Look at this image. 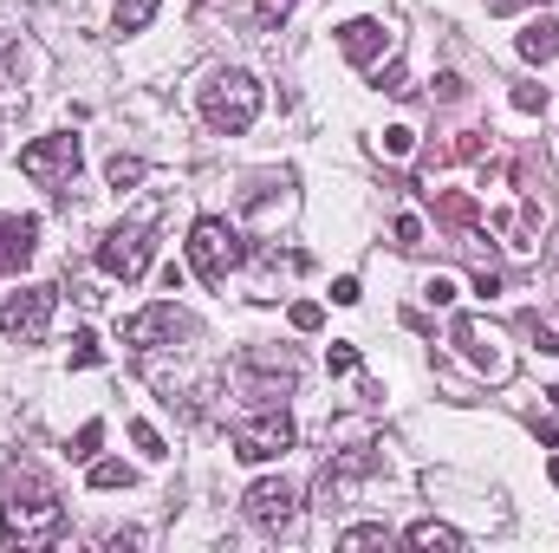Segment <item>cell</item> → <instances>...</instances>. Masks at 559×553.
<instances>
[{"mask_svg": "<svg viewBox=\"0 0 559 553\" xmlns=\"http://www.w3.org/2000/svg\"><path fill=\"white\" fill-rule=\"evenodd\" d=\"M0 521H7V541H20V548H52L66 534V508H59L52 482L20 462L0 475Z\"/></svg>", "mask_w": 559, "mask_h": 553, "instance_id": "1", "label": "cell"}, {"mask_svg": "<svg viewBox=\"0 0 559 553\" xmlns=\"http://www.w3.org/2000/svg\"><path fill=\"white\" fill-rule=\"evenodd\" d=\"M254 118H261V79H254V72H215V79L202 85V125H209V131L235 138V131H248Z\"/></svg>", "mask_w": 559, "mask_h": 553, "instance_id": "2", "label": "cell"}, {"mask_svg": "<svg viewBox=\"0 0 559 553\" xmlns=\"http://www.w3.org/2000/svg\"><path fill=\"white\" fill-rule=\"evenodd\" d=\"M189 261H195V274L209 280V286H228V274L248 261V242H241V228H228L222 215H202V222L189 228Z\"/></svg>", "mask_w": 559, "mask_h": 553, "instance_id": "3", "label": "cell"}, {"mask_svg": "<svg viewBox=\"0 0 559 553\" xmlns=\"http://www.w3.org/2000/svg\"><path fill=\"white\" fill-rule=\"evenodd\" d=\"M52 306H59V286H20L0 299V332L20 339V345H39L46 326H52Z\"/></svg>", "mask_w": 559, "mask_h": 553, "instance_id": "4", "label": "cell"}, {"mask_svg": "<svg viewBox=\"0 0 559 553\" xmlns=\"http://www.w3.org/2000/svg\"><path fill=\"white\" fill-rule=\"evenodd\" d=\"M150 255H156V242H150V222H118L105 242H98V268L111 280H143V268H150Z\"/></svg>", "mask_w": 559, "mask_h": 553, "instance_id": "5", "label": "cell"}, {"mask_svg": "<svg viewBox=\"0 0 559 553\" xmlns=\"http://www.w3.org/2000/svg\"><path fill=\"white\" fill-rule=\"evenodd\" d=\"M293 449V416L286 411H261V416H241L235 423V456L241 462H274Z\"/></svg>", "mask_w": 559, "mask_h": 553, "instance_id": "6", "label": "cell"}, {"mask_svg": "<svg viewBox=\"0 0 559 553\" xmlns=\"http://www.w3.org/2000/svg\"><path fill=\"white\" fill-rule=\"evenodd\" d=\"M20 169L39 183V189H66L72 176H79V138H39V143H26L20 150Z\"/></svg>", "mask_w": 559, "mask_h": 553, "instance_id": "7", "label": "cell"}, {"mask_svg": "<svg viewBox=\"0 0 559 553\" xmlns=\"http://www.w3.org/2000/svg\"><path fill=\"white\" fill-rule=\"evenodd\" d=\"M241 515H248L261 534H293V521H299V495L267 475V482H254V489L241 495Z\"/></svg>", "mask_w": 559, "mask_h": 553, "instance_id": "8", "label": "cell"}, {"mask_svg": "<svg viewBox=\"0 0 559 553\" xmlns=\"http://www.w3.org/2000/svg\"><path fill=\"white\" fill-rule=\"evenodd\" d=\"M195 326H189V313L182 306H143L138 319L124 326V345H138V352H163V345H176V339H189Z\"/></svg>", "mask_w": 559, "mask_h": 553, "instance_id": "9", "label": "cell"}, {"mask_svg": "<svg viewBox=\"0 0 559 553\" xmlns=\"http://www.w3.org/2000/svg\"><path fill=\"white\" fill-rule=\"evenodd\" d=\"M378 469H384L378 449H345V456H332V462L319 469V495H325V508H338V502L352 495V482H365V475H378Z\"/></svg>", "mask_w": 559, "mask_h": 553, "instance_id": "10", "label": "cell"}, {"mask_svg": "<svg viewBox=\"0 0 559 553\" xmlns=\"http://www.w3.org/2000/svg\"><path fill=\"white\" fill-rule=\"evenodd\" d=\"M449 339L462 345V358H468L475 372L508 378V352H501V332H495V326H481V319H455V332H449Z\"/></svg>", "mask_w": 559, "mask_h": 553, "instance_id": "11", "label": "cell"}, {"mask_svg": "<svg viewBox=\"0 0 559 553\" xmlns=\"http://www.w3.org/2000/svg\"><path fill=\"white\" fill-rule=\"evenodd\" d=\"M384 46H391L384 20H345V26H338V52H345L352 66H371V59H384Z\"/></svg>", "mask_w": 559, "mask_h": 553, "instance_id": "12", "label": "cell"}, {"mask_svg": "<svg viewBox=\"0 0 559 553\" xmlns=\"http://www.w3.org/2000/svg\"><path fill=\"white\" fill-rule=\"evenodd\" d=\"M33 248H39V222L33 215H0V274L26 268Z\"/></svg>", "mask_w": 559, "mask_h": 553, "instance_id": "13", "label": "cell"}, {"mask_svg": "<svg viewBox=\"0 0 559 553\" xmlns=\"http://www.w3.org/2000/svg\"><path fill=\"white\" fill-rule=\"evenodd\" d=\"M521 59H527V66L559 59V20H527V26H521Z\"/></svg>", "mask_w": 559, "mask_h": 553, "instance_id": "14", "label": "cell"}, {"mask_svg": "<svg viewBox=\"0 0 559 553\" xmlns=\"http://www.w3.org/2000/svg\"><path fill=\"white\" fill-rule=\"evenodd\" d=\"M404 541H411V548H423V553H455V548H462V534H455L449 521H417Z\"/></svg>", "mask_w": 559, "mask_h": 553, "instance_id": "15", "label": "cell"}, {"mask_svg": "<svg viewBox=\"0 0 559 553\" xmlns=\"http://www.w3.org/2000/svg\"><path fill=\"white\" fill-rule=\"evenodd\" d=\"M436 215H442L449 228H475V222H481V209H475L468 196H455V189H449V196H436Z\"/></svg>", "mask_w": 559, "mask_h": 553, "instance_id": "16", "label": "cell"}, {"mask_svg": "<svg viewBox=\"0 0 559 553\" xmlns=\"http://www.w3.org/2000/svg\"><path fill=\"white\" fill-rule=\"evenodd\" d=\"M138 475H131V462H98L92 456V489H131Z\"/></svg>", "mask_w": 559, "mask_h": 553, "instance_id": "17", "label": "cell"}, {"mask_svg": "<svg viewBox=\"0 0 559 553\" xmlns=\"http://www.w3.org/2000/svg\"><path fill=\"white\" fill-rule=\"evenodd\" d=\"M338 548H391V528L384 521H365V528H345Z\"/></svg>", "mask_w": 559, "mask_h": 553, "instance_id": "18", "label": "cell"}, {"mask_svg": "<svg viewBox=\"0 0 559 553\" xmlns=\"http://www.w3.org/2000/svg\"><path fill=\"white\" fill-rule=\"evenodd\" d=\"M156 13V0H118V33H143Z\"/></svg>", "mask_w": 559, "mask_h": 553, "instance_id": "19", "label": "cell"}, {"mask_svg": "<svg viewBox=\"0 0 559 553\" xmlns=\"http://www.w3.org/2000/svg\"><path fill=\"white\" fill-rule=\"evenodd\" d=\"M286 319H293V332H319V326H325V306H319V299H293Z\"/></svg>", "mask_w": 559, "mask_h": 553, "instance_id": "20", "label": "cell"}, {"mask_svg": "<svg viewBox=\"0 0 559 553\" xmlns=\"http://www.w3.org/2000/svg\"><path fill=\"white\" fill-rule=\"evenodd\" d=\"M98 443H105V423H85V430L72 436V456H79V462H92V456H98Z\"/></svg>", "mask_w": 559, "mask_h": 553, "instance_id": "21", "label": "cell"}, {"mask_svg": "<svg viewBox=\"0 0 559 553\" xmlns=\"http://www.w3.org/2000/svg\"><path fill=\"white\" fill-rule=\"evenodd\" d=\"M131 183H143V163L138 156H111V189H131Z\"/></svg>", "mask_w": 559, "mask_h": 553, "instance_id": "22", "label": "cell"}, {"mask_svg": "<svg viewBox=\"0 0 559 553\" xmlns=\"http://www.w3.org/2000/svg\"><path fill=\"white\" fill-rule=\"evenodd\" d=\"M514 111H547V85H514Z\"/></svg>", "mask_w": 559, "mask_h": 553, "instance_id": "23", "label": "cell"}, {"mask_svg": "<svg viewBox=\"0 0 559 553\" xmlns=\"http://www.w3.org/2000/svg\"><path fill=\"white\" fill-rule=\"evenodd\" d=\"M98 358H105V352H98V332H79V339H72V365L85 372V365H98Z\"/></svg>", "mask_w": 559, "mask_h": 553, "instance_id": "24", "label": "cell"}, {"mask_svg": "<svg viewBox=\"0 0 559 553\" xmlns=\"http://www.w3.org/2000/svg\"><path fill=\"white\" fill-rule=\"evenodd\" d=\"M131 436H138V449L150 456V462H163V456H169V449H163V436H156L150 423H131Z\"/></svg>", "mask_w": 559, "mask_h": 553, "instance_id": "25", "label": "cell"}, {"mask_svg": "<svg viewBox=\"0 0 559 553\" xmlns=\"http://www.w3.org/2000/svg\"><path fill=\"white\" fill-rule=\"evenodd\" d=\"M293 7H299V0H254V20H261V26H280Z\"/></svg>", "mask_w": 559, "mask_h": 553, "instance_id": "26", "label": "cell"}, {"mask_svg": "<svg viewBox=\"0 0 559 553\" xmlns=\"http://www.w3.org/2000/svg\"><path fill=\"white\" fill-rule=\"evenodd\" d=\"M481 150H488V138H475V131H462V138L449 143L442 156H455V163H468V156H481Z\"/></svg>", "mask_w": 559, "mask_h": 553, "instance_id": "27", "label": "cell"}, {"mask_svg": "<svg viewBox=\"0 0 559 553\" xmlns=\"http://www.w3.org/2000/svg\"><path fill=\"white\" fill-rule=\"evenodd\" d=\"M391 235H397V248H423V222H417V215H397V228H391Z\"/></svg>", "mask_w": 559, "mask_h": 553, "instance_id": "28", "label": "cell"}, {"mask_svg": "<svg viewBox=\"0 0 559 553\" xmlns=\"http://www.w3.org/2000/svg\"><path fill=\"white\" fill-rule=\"evenodd\" d=\"M378 85H384L391 98H411V79H404V66H384V72H378Z\"/></svg>", "mask_w": 559, "mask_h": 553, "instance_id": "29", "label": "cell"}, {"mask_svg": "<svg viewBox=\"0 0 559 553\" xmlns=\"http://www.w3.org/2000/svg\"><path fill=\"white\" fill-rule=\"evenodd\" d=\"M411 143H417V131H411V125H391V131H384V150H391V156H404Z\"/></svg>", "mask_w": 559, "mask_h": 553, "instance_id": "30", "label": "cell"}, {"mask_svg": "<svg viewBox=\"0 0 559 553\" xmlns=\"http://www.w3.org/2000/svg\"><path fill=\"white\" fill-rule=\"evenodd\" d=\"M423 299H429V306H449V299H455V280H429V286H423Z\"/></svg>", "mask_w": 559, "mask_h": 553, "instance_id": "31", "label": "cell"}, {"mask_svg": "<svg viewBox=\"0 0 559 553\" xmlns=\"http://www.w3.org/2000/svg\"><path fill=\"white\" fill-rule=\"evenodd\" d=\"M325 365H332V372H358V352H352V345H345V339H338V345H332V358H325Z\"/></svg>", "mask_w": 559, "mask_h": 553, "instance_id": "32", "label": "cell"}, {"mask_svg": "<svg viewBox=\"0 0 559 553\" xmlns=\"http://www.w3.org/2000/svg\"><path fill=\"white\" fill-rule=\"evenodd\" d=\"M332 299H338V306H358V299H365V293H358V280L345 274V280H332Z\"/></svg>", "mask_w": 559, "mask_h": 553, "instance_id": "33", "label": "cell"}, {"mask_svg": "<svg viewBox=\"0 0 559 553\" xmlns=\"http://www.w3.org/2000/svg\"><path fill=\"white\" fill-rule=\"evenodd\" d=\"M514 7H527V0H488V13H514Z\"/></svg>", "mask_w": 559, "mask_h": 553, "instance_id": "34", "label": "cell"}, {"mask_svg": "<svg viewBox=\"0 0 559 553\" xmlns=\"http://www.w3.org/2000/svg\"><path fill=\"white\" fill-rule=\"evenodd\" d=\"M547 475H554V489H559V456H554V462H547Z\"/></svg>", "mask_w": 559, "mask_h": 553, "instance_id": "35", "label": "cell"}]
</instances>
